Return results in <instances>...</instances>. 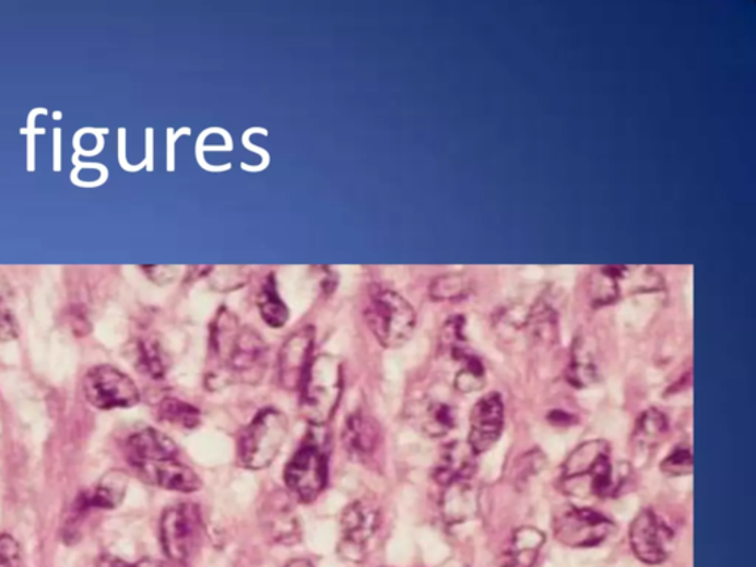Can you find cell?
<instances>
[{
  "instance_id": "obj_34",
  "label": "cell",
  "mask_w": 756,
  "mask_h": 567,
  "mask_svg": "<svg viewBox=\"0 0 756 567\" xmlns=\"http://www.w3.org/2000/svg\"><path fill=\"white\" fill-rule=\"evenodd\" d=\"M132 567H172L169 563L162 560H154V558H144V560L138 562L137 565Z\"/></svg>"
},
{
  "instance_id": "obj_33",
  "label": "cell",
  "mask_w": 756,
  "mask_h": 567,
  "mask_svg": "<svg viewBox=\"0 0 756 567\" xmlns=\"http://www.w3.org/2000/svg\"><path fill=\"white\" fill-rule=\"evenodd\" d=\"M19 335V326L11 309L0 299V342H11Z\"/></svg>"
},
{
  "instance_id": "obj_4",
  "label": "cell",
  "mask_w": 756,
  "mask_h": 567,
  "mask_svg": "<svg viewBox=\"0 0 756 567\" xmlns=\"http://www.w3.org/2000/svg\"><path fill=\"white\" fill-rule=\"evenodd\" d=\"M288 436L283 411L264 409L255 415L237 439V461L243 469L263 470L274 463Z\"/></svg>"
},
{
  "instance_id": "obj_30",
  "label": "cell",
  "mask_w": 756,
  "mask_h": 567,
  "mask_svg": "<svg viewBox=\"0 0 756 567\" xmlns=\"http://www.w3.org/2000/svg\"><path fill=\"white\" fill-rule=\"evenodd\" d=\"M661 472L666 476H688L693 473L692 449L688 445H677L665 458L661 465Z\"/></svg>"
},
{
  "instance_id": "obj_18",
  "label": "cell",
  "mask_w": 756,
  "mask_h": 567,
  "mask_svg": "<svg viewBox=\"0 0 756 567\" xmlns=\"http://www.w3.org/2000/svg\"><path fill=\"white\" fill-rule=\"evenodd\" d=\"M474 453L469 445L452 442L445 445L440 452L438 463L435 465L434 479L440 486L451 485L453 482L473 479L476 472Z\"/></svg>"
},
{
  "instance_id": "obj_21",
  "label": "cell",
  "mask_w": 756,
  "mask_h": 567,
  "mask_svg": "<svg viewBox=\"0 0 756 567\" xmlns=\"http://www.w3.org/2000/svg\"><path fill=\"white\" fill-rule=\"evenodd\" d=\"M668 434L666 415L658 409L642 411L637 418L631 436L633 447L637 451H649L658 447Z\"/></svg>"
},
{
  "instance_id": "obj_27",
  "label": "cell",
  "mask_w": 756,
  "mask_h": 567,
  "mask_svg": "<svg viewBox=\"0 0 756 567\" xmlns=\"http://www.w3.org/2000/svg\"><path fill=\"white\" fill-rule=\"evenodd\" d=\"M259 312L262 315L263 321L272 329H281L287 323L290 310L281 300L279 290H276V281L274 274H269L260 287L258 297H256Z\"/></svg>"
},
{
  "instance_id": "obj_31",
  "label": "cell",
  "mask_w": 756,
  "mask_h": 567,
  "mask_svg": "<svg viewBox=\"0 0 756 567\" xmlns=\"http://www.w3.org/2000/svg\"><path fill=\"white\" fill-rule=\"evenodd\" d=\"M545 465V457L540 451H531L524 453L516 463L515 477L516 483H522L532 474H538Z\"/></svg>"
},
{
  "instance_id": "obj_5",
  "label": "cell",
  "mask_w": 756,
  "mask_h": 567,
  "mask_svg": "<svg viewBox=\"0 0 756 567\" xmlns=\"http://www.w3.org/2000/svg\"><path fill=\"white\" fill-rule=\"evenodd\" d=\"M364 318L374 338L386 349H398L409 343L417 326L413 305L392 290L373 293Z\"/></svg>"
},
{
  "instance_id": "obj_10",
  "label": "cell",
  "mask_w": 756,
  "mask_h": 567,
  "mask_svg": "<svg viewBox=\"0 0 756 567\" xmlns=\"http://www.w3.org/2000/svg\"><path fill=\"white\" fill-rule=\"evenodd\" d=\"M83 393L96 410L132 409L141 393L132 378L111 365L91 368L83 378Z\"/></svg>"
},
{
  "instance_id": "obj_26",
  "label": "cell",
  "mask_w": 756,
  "mask_h": 567,
  "mask_svg": "<svg viewBox=\"0 0 756 567\" xmlns=\"http://www.w3.org/2000/svg\"><path fill=\"white\" fill-rule=\"evenodd\" d=\"M157 418L180 430H194L201 424V411L182 399L167 397L157 405Z\"/></svg>"
},
{
  "instance_id": "obj_36",
  "label": "cell",
  "mask_w": 756,
  "mask_h": 567,
  "mask_svg": "<svg viewBox=\"0 0 756 567\" xmlns=\"http://www.w3.org/2000/svg\"><path fill=\"white\" fill-rule=\"evenodd\" d=\"M101 567H132L128 563L117 560V558H105Z\"/></svg>"
},
{
  "instance_id": "obj_14",
  "label": "cell",
  "mask_w": 756,
  "mask_h": 567,
  "mask_svg": "<svg viewBox=\"0 0 756 567\" xmlns=\"http://www.w3.org/2000/svg\"><path fill=\"white\" fill-rule=\"evenodd\" d=\"M385 436L380 423L364 410H356L344 420L342 444L352 460L373 464L383 448Z\"/></svg>"
},
{
  "instance_id": "obj_7",
  "label": "cell",
  "mask_w": 756,
  "mask_h": 567,
  "mask_svg": "<svg viewBox=\"0 0 756 567\" xmlns=\"http://www.w3.org/2000/svg\"><path fill=\"white\" fill-rule=\"evenodd\" d=\"M203 533V516L199 506L180 503L167 507L160 520V540L170 562L185 563L199 547Z\"/></svg>"
},
{
  "instance_id": "obj_1",
  "label": "cell",
  "mask_w": 756,
  "mask_h": 567,
  "mask_svg": "<svg viewBox=\"0 0 756 567\" xmlns=\"http://www.w3.org/2000/svg\"><path fill=\"white\" fill-rule=\"evenodd\" d=\"M209 369L205 386L217 390L229 385H258L268 369L269 347L251 327L222 308L210 326Z\"/></svg>"
},
{
  "instance_id": "obj_13",
  "label": "cell",
  "mask_w": 756,
  "mask_h": 567,
  "mask_svg": "<svg viewBox=\"0 0 756 567\" xmlns=\"http://www.w3.org/2000/svg\"><path fill=\"white\" fill-rule=\"evenodd\" d=\"M504 401L497 392L477 399L469 418L468 445L474 456L488 452L501 438L504 430Z\"/></svg>"
},
{
  "instance_id": "obj_23",
  "label": "cell",
  "mask_w": 756,
  "mask_h": 567,
  "mask_svg": "<svg viewBox=\"0 0 756 567\" xmlns=\"http://www.w3.org/2000/svg\"><path fill=\"white\" fill-rule=\"evenodd\" d=\"M129 476L121 470H111L105 473L92 493H87L92 508L101 510H115L123 503L128 491Z\"/></svg>"
},
{
  "instance_id": "obj_35",
  "label": "cell",
  "mask_w": 756,
  "mask_h": 567,
  "mask_svg": "<svg viewBox=\"0 0 756 567\" xmlns=\"http://www.w3.org/2000/svg\"><path fill=\"white\" fill-rule=\"evenodd\" d=\"M284 567H315V565L308 558H293Z\"/></svg>"
},
{
  "instance_id": "obj_32",
  "label": "cell",
  "mask_w": 756,
  "mask_h": 567,
  "mask_svg": "<svg viewBox=\"0 0 756 567\" xmlns=\"http://www.w3.org/2000/svg\"><path fill=\"white\" fill-rule=\"evenodd\" d=\"M21 548L19 541L10 533L0 535V567H20Z\"/></svg>"
},
{
  "instance_id": "obj_25",
  "label": "cell",
  "mask_w": 756,
  "mask_h": 567,
  "mask_svg": "<svg viewBox=\"0 0 756 567\" xmlns=\"http://www.w3.org/2000/svg\"><path fill=\"white\" fill-rule=\"evenodd\" d=\"M448 352L453 361L463 365L456 377V389L458 392L472 393L485 388V367H483V364L476 356L469 354L464 346L453 347Z\"/></svg>"
},
{
  "instance_id": "obj_3",
  "label": "cell",
  "mask_w": 756,
  "mask_h": 567,
  "mask_svg": "<svg viewBox=\"0 0 756 567\" xmlns=\"http://www.w3.org/2000/svg\"><path fill=\"white\" fill-rule=\"evenodd\" d=\"M343 385L342 361L329 354L314 358L299 389L302 417L310 426H327L342 401Z\"/></svg>"
},
{
  "instance_id": "obj_17",
  "label": "cell",
  "mask_w": 756,
  "mask_h": 567,
  "mask_svg": "<svg viewBox=\"0 0 756 567\" xmlns=\"http://www.w3.org/2000/svg\"><path fill=\"white\" fill-rule=\"evenodd\" d=\"M138 473L150 485L174 491V493L194 494L203 486L199 474L182 463L178 457L146 465L138 470Z\"/></svg>"
},
{
  "instance_id": "obj_11",
  "label": "cell",
  "mask_w": 756,
  "mask_h": 567,
  "mask_svg": "<svg viewBox=\"0 0 756 567\" xmlns=\"http://www.w3.org/2000/svg\"><path fill=\"white\" fill-rule=\"evenodd\" d=\"M259 523L269 543L293 547L304 538V528L294 498L283 489L267 494L259 507Z\"/></svg>"
},
{
  "instance_id": "obj_12",
  "label": "cell",
  "mask_w": 756,
  "mask_h": 567,
  "mask_svg": "<svg viewBox=\"0 0 756 567\" xmlns=\"http://www.w3.org/2000/svg\"><path fill=\"white\" fill-rule=\"evenodd\" d=\"M675 533L652 508H642L629 527V544L638 560L661 565L670 556Z\"/></svg>"
},
{
  "instance_id": "obj_29",
  "label": "cell",
  "mask_w": 756,
  "mask_h": 567,
  "mask_svg": "<svg viewBox=\"0 0 756 567\" xmlns=\"http://www.w3.org/2000/svg\"><path fill=\"white\" fill-rule=\"evenodd\" d=\"M470 284L463 275H444L430 285V297L434 300L447 302L460 299L469 293Z\"/></svg>"
},
{
  "instance_id": "obj_16",
  "label": "cell",
  "mask_w": 756,
  "mask_h": 567,
  "mask_svg": "<svg viewBox=\"0 0 756 567\" xmlns=\"http://www.w3.org/2000/svg\"><path fill=\"white\" fill-rule=\"evenodd\" d=\"M126 458L134 470L179 457L178 445L157 428H144L130 436L125 448Z\"/></svg>"
},
{
  "instance_id": "obj_2",
  "label": "cell",
  "mask_w": 756,
  "mask_h": 567,
  "mask_svg": "<svg viewBox=\"0 0 756 567\" xmlns=\"http://www.w3.org/2000/svg\"><path fill=\"white\" fill-rule=\"evenodd\" d=\"M558 488L577 498H607L615 494L612 449L604 439L578 445L562 465Z\"/></svg>"
},
{
  "instance_id": "obj_8",
  "label": "cell",
  "mask_w": 756,
  "mask_h": 567,
  "mask_svg": "<svg viewBox=\"0 0 756 567\" xmlns=\"http://www.w3.org/2000/svg\"><path fill=\"white\" fill-rule=\"evenodd\" d=\"M615 529L611 519L590 507H565L553 520V532L558 543L572 548L598 547Z\"/></svg>"
},
{
  "instance_id": "obj_9",
  "label": "cell",
  "mask_w": 756,
  "mask_h": 567,
  "mask_svg": "<svg viewBox=\"0 0 756 567\" xmlns=\"http://www.w3.org/2000/svg\"><path fill=\"white\" fill-rule=\"evenodd\" d=\"M381 528V510L374 499L361 498L349 504L340 518L342 541L339 553L346 560L361 563L365 560L368 545Z\"/></svg>"
},
{
  "instance_id": "obj_15",
  "label": "cell",
  "mask_w": 756,
  "mask_h": 567,
  "mask_svg": "<svg viewBox=\"0 0 756 567\" xmlns=\"http://www.w3.org/2000/svg\"><path fill=\"white\" fill-rule=\"evenodd\" d=\"M315 351V329L306 326L304 329L294 331L279 355V380L280 386L288 392H296L304 383L306 373L312 364Z\"/></svg>"
},
{
  "instance_id": "obj_22",
  "label": "cell",
  "mask_w": 756,
  "mask_h": 567,
  "mask_svg": "<svg viewBox=\"0 0 756 567\" xmlns=\"http://www.w3.org/2000/svg\"><path fill=\"white\" fill-rule=\"evenodd\" d=\"M134 367L153 380H165L170 361L165 347L155 338L142 339L134 349Z\"/></svg>"
},
{
  "instance_id": "obj_28",
  "label": "cell",
  "mask_w": 756,
  "mask_h": 567,
  "mask_svg": "<svg viewBox=\"0 0 756 567\" xmlns=\"http://www.w3.org/2000/svg\"><path fill=\"white\" fill-rule=\"evenodd\" d=\"M456 411L445 402H430L422 415V428L430 438H444L456 428Z\"/></svg>"
},
{
  "instance_id": "obj_24",
  "label": "cell",
  "mask_w": 756,
  "mask_h": 567,
  "mask_svg": "<svg viewBox=\"0 0 756 567\" xmlns=\"http://www.w3.org/2000/svg\"><path fill=\"white\" fill-rule=\"evenodd\" d=\"M566 380L577 389L590 388L598 380V364H595L591 349L582 339L577 340L574 344Z\"/></svg>"
},
{
  "instance_id": "obj_19",
  "label": "cell",
  "mask_w": 756,
  "mask_h": 567,
  "mask_svg": "<svg viewBox=\"0 0 756 567\" xmlns=\"http://www.w3.org/2000/svg\"><path fill=\"white\" fill-rule=\"evenodd\" d=\"M545 535L535 528H520L512 533L508 547L499 557V567H533L544 547Z\"/></svg>"
},
{
  "instance_id": "obj_20",
  "label": "cell",
  "mask_w": 756,
  "mask_h": 567,
  "mask_svg": "<svg viewBox=\"0 0 756 567\" xmlns=\"http://www.w3.org/2000/svg\"><path fill=\"white\" fill-rule=\"evenodd\" d=\"M477 497L472 479L458 481L445 486L442 495V515L448 523H460L468 520L476 510Z\"/></svg>"
},
{
  "instance_id": "obj_6",
  "label": "cell",
  "mask_w": 756,
  "mask_h": 567,
  "mask_svg": "<svg viewBox=\"0 0 756 567\" xmlns=\"http://www.w3.org/2000/svg\"><path fill=\"white\" fill-rule=\"evenodd\" d=\"M329 481V458L314 439H306L290 458L284 469L287 493L296 501H317Z\"/></svg>"
},
{
  "instance_id": "obj_37",
  "label": "cell",
  "mask_w": 756,
  "mask_h": 567,
  "mask_svg": "<svg viewBox=\"0 0 756 567\" xmlns=\"http://www.w3.org/2000/svg\"><path fill=\"white\" fill-rule=\"evenodd\" d=\"M381 567H390V566H381Z\"/></svg>"
}]
</instances>
